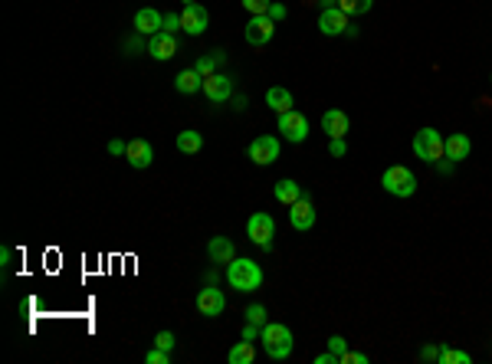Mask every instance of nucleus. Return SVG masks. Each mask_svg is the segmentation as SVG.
Instances as JSON below:
<instances>
[{
  "label": "nucleus",
  "instance_id": "2f4dec72",
  "mask_svg": "<svg viewBox=\"0 0 492 364\" xmlns=\"http://www.w3.org/2000/svg\"><path fill=\"white\" fill-rule=\"evenodd\" d=\"M328 351H332L335 358H338V361H342V354L348 351V342H345L342 335H332V338H328Z\"/></svg>",
  "mask_w": 492,
  "mask_h": 364
},
{
  "label": "nucleus",
  "instance_id": "a18cd8bd",
  "mask_svg": "<svg viewBox=\"0 0 492 364\" xmlns=\"http://www.w3.org/2000/svg\"><path fill=\"white\" fill-rule=\"evenodd\" d=\"M187 3H197V0H184V7H187Z\"/></svg>",
  "mask_w": 492,
  "mask_h": 364
},
{
  "label": "nucleus",
  "instance_id": "79ce46f5",
  "mask_svg": "<svg viewBox=\"0 0 492 364\" xmlns=\"http://www.w3.org/2000/svg\"><path fill=\"white\" fill-rule=\"evenodd\" d=\"M315 364H338V358H335L332 351H325V354H319V358H315Z\"/></svg>",
  "mask_w": 492,
  "mask_h": 364
},
{
  "label": "nucleus",
  "instance_id": "7c9ffc66",
  "mask_svg": "<svg viewBox=\"0 0 492 364\" xmlns=\"http://www.w3.org/2000/svg\"><path fill=\"white\" fill-rule=\"evenodd\" d=\"M246 321H253V325L263 328V325H266V309H263V305H249V309H246Z\"/></svg>",
  "mask_w": 492,
  "mask_h": 364
},
{
  "label": "nucleus",
  "instance_id": "5701e85b",
  "mask_svg": "<svg viewBox=\"0 0 492 364\" xmlns=\"http://www.w3.org/2000/svg\"><path fill=\"white\" fill-rule=\"evenodd\" d=\"M226 63V56H224V50H214V53L210 56H201V59H197V63H194V69H197V73L203 75V79H210V75L217 73V69H220V66Z\"/></svg>",
  "mask_w": 492,
  "mask_h": 364
},
{
  "label": "nucleus",
  "instance_id": "dca6fc26",
  "mask_svg": "<svg viewBox=\"0 0 492 364\" xmlns=\"http://www.w3.org/2000/svg\"><path fill=\"white\" fill-rule=\"evenodd\" d=\"M289 224L296 226L299 233H305V230H312V226H315V207H312V201L299 197V201L289 207Z\"/></svg>",
  "mask_w": 492,
  "mask_h": 364
},
{
  "label": "nucleus",
  "instance_id": "4468645a",
  "mask_svg": "<svg viewBox=\"0 0 492 364\" xmlns=\"http://www.w3.org/2000/svg\"><path fill=\"white\" fill-rule=\"evenodd\" d=\"M125 161H129L131 168H151V161H154V148H151V141L145 138H131L129 148H125Z\"/></svg>",
  "mask_w": 492,
  "mask_h": 364
},
{
  "label": "nucleus",
  "instance_id": "1a4fd4ad",
  "mask_svg": "<svg viewBox=\"0 0 492 364\" xmlns=\"http://www.w3.org/2000/svg\"><path fill=\"white\" fill-rule=\"evenodd\" d=\"M246 154H249L253 164H263V168H266V164H273V161L279 158V138L276 135H259V138L249 145Z\"/></svg>",
  "mask_w": 492,
  "mask_h": 364
},
{
  "label": "nucleus",
  "instance_id": "f257e3e1",
  "mask_svg": "<svg viewBox=\"0 0 492 364\" xmlns=\"http://www.w3.org/2000/svg\"><path fill=\"white\" fill-rule=\"evenodd\" d=\"M226 282H230L236 292H256L259 286H263V269H259L253 259L236 256L233 263H226Z\"/></svg>",
  "mask_w": 492,
  "mask_h": 364
},
{
  "label": "nucleus",
  "instance_id": "bb28decb",
  "mask_svg": "<svg viewBox=\"0 0 492 364\" xmlns=\"http://www.w3.org/2000/svg\"><path fill=\"white\" fill-rule=\"evenodd\" d=\"M338 7L352 17V13H368L371 7H375V0H338Z\"/></svg>",
  "mask_w": 492,
  "mask_h": 364
},
{
  "label": "nucleus",
  "instance_id": "a878e982",
  "mask_svg": "<svg viewBox=\"0 0 492 364\" xmlns=\"http://www.w3.org/2000/svg\"><path fill=\"white\" fill-rule=\"evenodd\" d=\"M440 364H470V354L456 351V348H443V344H440Z\"/></svg>",
  "mask_w": 492,
  "mask_h": 364
},
{
  "label": "nucleus",
  "instance_id": "b1692460",
  "mask_svg": "<svg viewBox=\"0 0 492 364\" xmlns=\"http://www.w3.org/2000/svg\"><path fill=\"white\" fill-rule=\"evenodd\" d=\"M226 361L230 364H253L256 361V348H253V342H236L233 348H230V354H226Z\"/></svg>",
  "mask_w": 492,
  "mask_h": 364
},
{
  "label": "nucleus",
  "instance_id": "37998d69",
  "mask_svg": "<svg viewBox=\"0 0 492 364\" xmlns=\"http://www.w3.org/2000/svg\"><path fill=\"white\" fill-rule=\"evenodd\" d=\"M217 269H207V272H203V282H207V286H217Z\"/></svg>",
  "mask_w": 492,
  "mask_h": 364
},
{
  "label": "nucleus",
  "instance_id": "e433bc0d",
  "mask_svg": "<svg viewBox=\"0 0 492 364\" xmlns=\"http://www.w3.org/2000/svg\"><path fill=\"white\" fill-rule=\"evenodd\" d=\"M338 364H368V354H352V351H345Z\"/></svg>",
  "mask_w": 492,
  "mask_h": 364
},
{
  "label": "nucleus",
  "instance_id": "0eeeda50",
  "mask_svg": "<svg viewBox=\"0 0 492 364\" xmlns=\"http://www.w3.org/2000/svg\"><path fill=\"white\" fill-rule=\"evenodd\" d=\"M273 33H276V20H273L269 13H259V17H249L243 36L249 46H266L269 40H273Z\"/></svg>",
  "mask_w": 492,
  "mask_h": 364
},
{
  "label": "nucleus",
  "instance_id": "f3484780",
  "mask_svg": "<svg viewBox=\"0 0 492 364\" xmlns=\"http://www.w3.org/2000/svg\"><path fill=\"white\" fill-rule=\"evenodd\" d=\"M207 256H210V263H217V266H226V263H233L236 259V247L230 236H214L210 243H207Z\"/></svg>",
  "mask_w": 492,
  "mask_h": 364
},
{
  "label": "nucleus",
  "instance_id": "9d476101",
  "mask_svg": "<svg viewBox=\"0 0 492 364\" xmlns=\"http://www.w3.org/2000/svg\"><path fill=\"white\" fill-rule=\"evenodd\" d=\"M203 96L210 99L214 105L230 102V96H233V79H230L226 73H214L210 79H203Z\"/></svg>",
  "mask_w": 492,
  "mask_h": 364
},
{
  "label": "nucleus",
  "instance_id": "a211bd4d",
  "mask_svg": "<svg viewBox=\"0 0 492 364\" xmlns=\"http://www.w3.org/2000/svg\"><path fill=\"white\" fill-rule=\"evenodd\" d=\"M321 131H325L328 138H345V135H348V115H345L342 108H328V112L321 115Z\"/></svg>",
  "mask_w": 492,
  "mask_h": 364
},
{
  "label": "nucleus",
  "instance_id": "393cba45",
  "mask_svg": "<svg viewBox=\"0 0 492 364\" xmlns=\"http://www.w3.org/2000/svg\"><path fill=\"white\" fill-rule=\"evenodd\" d=\"M178 151H184V154H201L203 135L201 131H181V135H178Z\"/></svg>",
  "mask_w": 492,
  "mask_h": 364
},
{
  "label": "nucleus",
  "instance_id": "423d86ee",
  "mask_svg": "<svg viewBox=\"0 0 492 364\" xmlns=\"http://www.w3.org/2000/svg\"><path fill=\"white\" fill-rule=\"evenodd\" d=\"M279 131H282V138L286 141L299 145V141L309 138V118L302 115V112H296V108H289V112L279 115Z\"/></svg>",
  "mask_w": 492,
  "mask_h": 364
},
{
  "label": "nucleus",
  "instance_id": "4c0bfd02",
  "mask_svg": "<svg viewBox=\"0 0 492 364\" xmlns=\"http://www.w3.org/2000/svg\"><path fill=\"white\" fill-rule=\"evenodd\" d=\"M420 361H440V348H437V344H427V348L420 351Z\"/></svg>",
  "mask_w": 492,
  "mask_h": 364
},
{
  "label": "nucleus",
  "instance_id": "6e6552de",
  "mask_svg": "<svg viewBox=\"0 0 492 364\" xmlns=\"http://www.w3.org/2000/svg\"><path fill=\"white\" fill-rule=\"evenodd\" d=\"M207 27H210V13L203 10L201 3H187L181 10V30L187 33V36H201Z\"/></svg>",
  "mask_w": 492,
  "mask_h": 364
},
{
  "label": "nucleus",
  "instance_id": "20e7f679",
  "mask_svg": "<svg viewBox=\"0 0 492 364\" xmlns=\"http://www.w3.org/2000/svg\"><path fill=\"white\" fill-rule=\"evenodd\" d=\"M414 154L427 164H437V161L447 158V138H440L437 129H420L414 135Z\"/></svg>",
  "mask_w": 492,
  "mask_h": 364
},
{
  "label": "nucleus",
  "instance_id": "58836bf2",
  "mask_svg": "<svg viewBox=\"0 0 492 364\" xmlns=\"http://www.w3.org/2000/svg\"><path fill=\"white\" fill-rule=\"evenodd\" d=\"M256 332H259V325H253V321H246V325H243V338H246V342H256Z\"/></svg>",
  "mask_w": 492,
  "mask_h": 364
},
{
  "label": "nucleus",
  "instance_id": "2eb2a0df",
  "mask_svg": "<svg viewBox=\"0 0 492 364\" xmlns=\"http://www.w3.org/2000/svg\"><path fill=\"white\" fill-rule=\"evenodd\" d=\"M178 53V40H174L171 33H154V36H148V56L151 59H158V63H164V59H171V56Z\"/></svg>",
  "mask_w": 492,
  "mask_h": 364
},
{
  "label": "nucleus",
  "instance_id": "c03bdc74",
  "mask_svg": "<svg viewBox=\"0 0 492 364\" xmlns=\"http://www.w3.org/2000/svg\"><path fill=\"white\" fill-rule=\"evenodd\" d=\"M305 3H319L321 10H328V7H338V0H305Z\"/></svg>",
  "mask_w": 492,
  "mask_h": 364
},
{
  "label": "nucleus",
  "instance_id": "c756f323",
  "mask_svg": "<svg viewBox=\"0 0 492 364\" xmlns=\"http://www.w3.org/2000/svg\"><path fill=\"white\" fill-rule=\"evenodd\" d=\"M122 46L129 50V56H135V53H148V43L141 40V33H138V36H129V40H125Z\"/></svg>",
  "mask_w": 492,
  "mask_h": 364
},
{
  "label": "nucleus",
  "instance_id": "ddd939ff",
  "mask_svg": "<svg viewBox=\"0 0 492 364\" xmlns=\"http://www.w3.org/2000/svg\"><path fill=\"white\" fill-rule=\"evenodd\" d=\"M319 30L325 33V36H342V33H348V13H345L342 7L321 10L319 13Z\"/></svg>",
  "mask_w": 492,
  "mask_h": 364
},
{
  "label": "nucleus",
  "instance_id": "a19ab883",
  "mask_svg": "<svg viewBox=\"0 0 492 364\" xmlns=\"http://www.w3.org/2000/svg\"><path fill=\"white\" fill-rule=\"evenodd\" d=\"M125 148H129V145H125V141H108V154H125Z\"/></svg>",
  "mask_w": 492,
  "mask_h": 364
},
{
  "label": "nucleus",
  "instance_id": "cd10ccee",
  "mask_svg": "<svg viewBox=\"0 0 492 364\" xmlns=\"http://www.w3.org/2000/svg\"><path fill=\"white\" fill-rule=\"evenodd\" d=\"M246 10H249V17H259V13H269V3L273 0H240Z\"/></svg>",
  "mask_w": 492,
  "mask_h": 364
},
{
  "label": "nucleus",
  "instance_id": "4be33fe9",
  "mask_svg": "<svg viewBox=\"0 0 492 364\" xmlns=\"http://www.w3.org/2000/svg\"><path fill=\"white\" fill-rule=\"evenodd\" d=\"M470 151H472V141L466 138V135H460V131L447 138V158L453 161V164H456V161H463L466 154H470Z\"/></svg>",
  "mask_w": 492,
  "mask_h": 364
},
{
  "label": "nucleus",
  "instance_id": "c9c22d12",
  "mask_svg": "<svg viewBox=\"0 0 492 364\" xmlns=\"http://www.w3.org/2000/svg\"><path fill=\"white\" fill-rule=\"evenodd\" d=\"M181 30V17H178V13H168V17H164V33H178Z\"/></svg>",
  "mask_w": 492,
  "mask_h": 364
},
{
  "label": "nucleus",
  "instance_id": "7ed1b4c3",
  "mask_svg": "<svg viewBox=\"0 0 492 364\" xmlns=\"http://www.w3.org/2000/svg\"><path fill=\"white\" fill-rule=\"evenodd\" d=\"M381 184H384V191L391 194V197H414V191H417V177H414V171L410 168H404V164H391L384 174H381Z\"/></svg>",
  "mask_w": 492,
  "mask_h": 364
},
{
  "label": "nucleus",
  "instance_id": "72a5a7b5",
  "mask_svg": "<svg viewBox=\"0 0 492 364\" xmlns=\"http://www.w3.org/2000/svg\"><path fill=\"white\" fill-rule=\"evenodd\" d=\"M269 17H273V20H286V17H289V10H286V3H276V0H273V3H269Z\"/></svg>",
  "mask_w": 492,
  "mask_h": 364
},
{
  "label": "nucleus",
  "instance_id": "473e14b6",
  "mask_svg": "<svg viewBox=\"0 0 492 364\" xmlns=\"http://www.w3.org/2000/svg\"><path fill=\"white\" fill-rule=\"evenodd\" d=\"M328 151H332V158H345V154H348V145H345V138H332L328 141Z\"/></svg>",
  "mask_w": 492,
  "mask_h": 364
},
{
  "label": "nucleus",
  "instance_id": "9b49d317",
  "mask_svg": "<svg viewBox=\"0 0 492 364\" xmlns=\"http://www.w3.org/2000/svg\"><path fill=\"white\" fill-rule=\"evenodd\" d=\"M226 309V296L217 286H207V289L197 292V312L207 315V319H217V315H224Z\"/></svg>",
  "mask_w": 492,
  "mask_h": 364
},
{
  "label": "nucleus",
  "instance_id": "39448f33",
  "mask_svg": "<svg viewBox=\"0 0 492 364\" xmlns=\"http://www.w3.org/2000/svg\"><path fill=\"white\" fill-rule=\"evenodd\" d=\"M273 233H276V220H273L269 214H253L249 220H246V236H249L263 253L273 249Z\"/></svg>",
  "mask_w": 492,
  "mask_h": 364
},
{
  "label": "nucleus",
  "instance_id": "f8f14e48",
  "mask_svg": "<svg viewBox=\"0 0 492 364\" xmlns=\"http://www.w3.org/2000/svg\"><path fill=\"white\" fill-rule=\"evenodd\" d=\"M131 27H135V33H141V36H154V33L164 30V13L154 10V7H141V10L135 13Z\"/></svg>",
  "mask_w": 492,
  "mask_h": 364
},
{
  "label": "nucleus",
  "instance_id": "ea45409f",
  "mask_svg": "<svg viewBox=\"0 0 492 364\" xmlns=\"http://www.w3.org/2000/svg\"><path fill=\"white\" fill-rule=\"evenodd\" d=\"M10 259H13L10 247H3V249H0V266H3V272H7V269H10Z\"/></svg>",
  "mask_w": 492,
  "mask_h": 364
},
{
  "label": "nucleus",
  "instance_id": "f704fd0d",
  "mask_svg": "<svg viewBox=\"0 0 492 364\" xmlns=\"http://www.w3.org/2000/svg\"><path fill=\"white\" fill-rule=\"evenodd\" d=\"M154 344H158V348H164V351H174V335L171 332H158Z\"/></svg>",
  "mask_w": 492,
  "mask_h": 364
},
{
  "label": "nucleus",
  "instance_id": "aec40b11",
  "mask_svg": "<svg viewBox=\"0 0 492 364\" xmlns=\"http://www.w3.org/2000/svg\"><path fill=\"white\" fill-rule=\"evenodd\" d=\"M273 197H276L279 204L292 207V204H296V201L302 197V187H299L296 181H289V177H286V181H276V187H273Z\"/></svg>",
  "mask_w": 492,
  "mask_h": 364
},
{
  "label": "nucleus",
  "instance_id": "412c9836",
  "mask_svg": "<svg viewBox=\"0 0 492 364\" xmlns=\"http://www.w3.org/2000/svg\"><path fill=\"white\" fill-rule=\"evenodd\" d=\"M266 105L276 112V115H282V112H289L292 108V92L289 89H282V86H273L266 92Z\"/></svg>",
  "mask_w": 492,
  "mask_h": 364
},
{
  "label": "nucleus",
  "instance_id": "f03ea898",
  "mask_svg": "<svg viewBox=\"0 0 492 364\" xmlns=\"http://www.w3.org/2000/svg\"><path fill=\"white\" fill-rule=\"evenodd\" d=\"M259 342H263V348H266V354L273 361H282V358L292 354V332L282 321H266L259 328Z\"/></svg>",
  "mask_w": 492,
  "mask_h": 364
},
{
  "label": "nucleus",
  "instance_id": "c85d7f7f",
  "mask_svg": "<svg viewBox=\"0 0 492 364\" xmlns=\"http://www.w3.org/2000/svg\"><path fill=\"white\" fill-rule=\"evenodd\" d=\"M145 361H148V364H171V351H164V348L154 344V348L145 354Z\"/></svg>",
  "mask_w": 492,
  "mask_h": 364
},
{
  "label": "nucleus",
  "instance_id": "6ab92c4d",
  "mask_svg": "<svg viewBox=\"0 0 492 364\" xmlns=\"http://www.w3.org/2000/svg\"><path fill=\"white\" fill-rule=\"evenodd\" d=\"M174 89L181 92V96H194L197 89H203V75L197 73V69H184V73H178V79H174Z\"/></svg>",
  "mask_w": 492,
  "mask_h": 364
}]
</instances>
